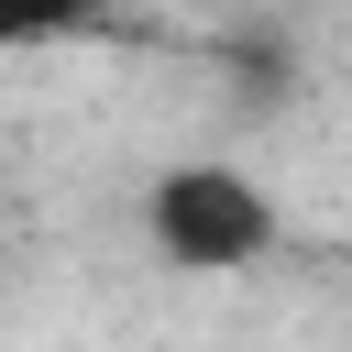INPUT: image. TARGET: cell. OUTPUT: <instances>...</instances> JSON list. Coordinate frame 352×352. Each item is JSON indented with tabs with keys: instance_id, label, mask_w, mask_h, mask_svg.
<instances>
[{
	"instance_id": "obj_1",
	"label": "cell",
	"mask_w": 352,
	"mask_h": 352,
	"mask_svg": "<svg viewBox=\"0 0 352 352\" xmlns=\"http://www.w3.org/2000/svg\"><path fill=\"white\" fill-rule=\"evenodd\" d=\"M275 231H286L275 187L253 165H231V154H187V165H165L143 187V242L176 275H242V264L275 253Z\"/></svg>"
},
{
	"instance_id": "obj_2",
	"label": "cell",
	"mask_w": 352,
	"mask_h": 352,
	"mask_svg": "<svg viewBox=\"0 0 352 352\" xmlns=\"http://www.w3.org/2000/svg\"><path fill=\"white\" fill-rule=\"evenodd\" d=\"M66 22H77V0H11V44H44Z\"/></svg>"
}]
</instances>
